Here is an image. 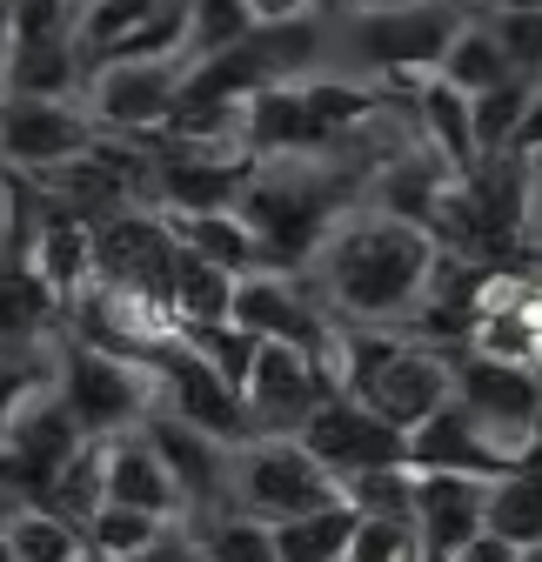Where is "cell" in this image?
Segmentation results:
<instances>
[{"label": "cell", "instance_id": "cell-1", "mask_svg": "<svg viewBox=\"0 0 542 562\" xmlns=\"http://www.w3.org/2000/svg\"><path fill=\"white\" fill-rule=\"evenodd\" d=\"M442 261V235L395 215L382 201L342 207L328 235L308 255V281L335 322H375V328H409L422 308V289Z\"/></svg>", "mask_w": 542, "mask_h": 562}, {"label": "cell", "instance_id": "cell-2", "mask_svg": "<svg viewBox=\"0 0 542 562\" xmlns=\"http://www.w3.org/2000/svg\"><path fill=\"white\" fill-rule=\"evenodd\" d=\"M483 0H402V8H349L328 21V54L355 67L362 81H416L436 75L442 47L462 21H476Z\"/></svg>", "mask_w": 542, "mask_h": 562}, {"label": "cell", "instance_id": "cell-3", "mask_svg": "<svg viewBox=\"0 0 542 562\" xmlns=\"http://www.w3.org/2000/svg\"><path fill=\"white\" fill-rule=\"evenodd\" d=\"M335 496H342V482L302 449V436H248L228 449V509H248L261 522H289Z\"/></svg>", "mask_w": 542, "mask_h": 562}, {"label": "cell", "instance_id": "cell-4", "mask_svg": "<svg viewBox=\"0 0 542 562\" xmlns=\"http://www.w3.org/2000/svg\"><path fill=\"white\" fill-rule=\"evenodd\" d=\"M54 389L94 442H108L121 429H142V415L155 408V369L148 362L114 356V348H94V341H75V335H60Z\"/></svg>", "mask_w": 542, "mask_h": 562}, {"label": "cell", "instance_id": "cell-5", "mask_svg": "<svg viewBox=\"0 0 542 562\" xmlns=\"http://www.w3.org/2000/svg\"><path fill=\"white\" fill-rule=\"evenodd\" d=\"M449 369H455V408L476 422V436L516 469L542 442V375L509 369V362H483V356H468V348H455Z\"/></svg>", "mask_w": 542, "mask_h": 562}, {"label": "cell", "instance_id": "cell-6", "mask_svg": "<svg viewBox=\"0 0 542 562\" xmlns=\"http://www.w3.org/2000/svg\"><path fill=\"white\" fill-rule=\"evenodd\" d=\"M181 75L188 60L181 54H121V60H101L88 67L81 81V108L94 114L101 134H161L174 101H181Z\"/></svg>", "mask_w": 542, "mask_h": 562}, {"label": "cell", "instance_id": "cell-7", "mask_svg": "<svg viewBox=\"0 0 542 562\" xmlns=\"http://www.w3.org/2000/svg\"><path fill=\"white\" fill-rule=\"evenodd\" d=\"M174 255H181V241H174L168 215L148 201H127V207L94 222V281L101 289H121V295H142V302L168 308Z\"/></svg>", "mask_w": 542, "mask_h": 562}, {"label": "cell", "instance_id": "cell-8", "mask_svg": "<svg viewBox=\"0 0 542 562\" xmlns=\"http://www.w3.org/2000/svg\"><path fill=\"white\" fill-rule=\"evenodd\" d=\"M94 140L101 127L81 94H0V168L8 175H47L88 155Z\"/></svg>", "mask_w": 542, "mask_h": 562}, {"label": "cell", "instance_id": "cell-9", "mask_svg": "<svg viewBox=\"0 0 542 562\" xmlns=\"http://www.w3.org/2000/svg\"><path fill=\"white\" fill-rule=\"evenodd\" d=\"M81 442H94V436L75 422V408L60 402V389L54 382L34 389L21 402V415L8 422V436H0V488H8L14 503H41L47 482H54V469L75 456Z\"/></svg>", "mask_w": 542, "mask_h": 562}, {"label": "cell", "instance_id": "cell-10", "mask_svg": "<svg viewBox=\"0 0 542 562\" xmlns=\"http://www.w3.org/2000/svg\"><path fill=\"white\" fill-rule=\"evenodd\" d=\"M335 395L321 356L289 341H261L255 348V369L241 382V408H248V429L255 436H302V422Z\"/></svg>", "mask_w": 542, "mask_h": 562}, {"label": "cell", "instance_id": "cell-11", "mask_svg": "<svg viewBox=\"0 0 542 562\" xmlns=\"http://www.w3.org/2000/svg\"><path fill=\"white\" fill-rule=\"evenodd\" d=\"M302 449H308L335 482H342V488H349L355 475H369V469L409 462V436L388 429L369 402H355V395H342V389H335V395L302 422Z\"/></svg>", "mask_w": 542, "mask_h": 562}, {"label": "cell", "instance_id": "cell-12", "mask_svg": "<svg viewBox=\"0 0 542 562\" xmlns=\"http://www.w3.org/2000/svg\"><path fill=\"white\" fill-rule=\"evenodd\" d=\"M462 348L483 356V362H509V369H535L542 375V281L516 274V268H489Z\"/></svg>", "mask_w": 542, "mask_h": 562}, {"label": "cell", "instance_id": "cell-13", "mask_svg": "<svg viewBox=\"0 0 542 562\" xmlns=\"http://www.w3.org/2000/svg\"><path fill=\"white\" fill-rule=\"evenodd\" d=\"M148 369H155V402H161L168 415L194 422L201 436H215V442H228V449L255 436V429H248V408H241V389H228L181 335H168V341L155 348Z\"/></svg>", "mask_w": 542, "mask_h": 562}, {"label": "cell", "instance_id": "cell-14", "mask_svg": "<svg viewBox=\"0 0 542 562\" xmlns=\"http://www.w3.org/2000/svg\"><path fill=\"white\" fill-rule=\"evenodd\" d=\"M228 322L248 328L255 341H289V348H308V356H321L328 335H335V315L321 308V295L308 289L302 274H282V268L235 274V308H228Z\"/></svg>", "mask_w": 542, "mask_h": 562}, {"label": "cell", "instance_id": "cell-15", "mask_svg": "<svg viewBox=\"0 0 542 562\" xmlns=\"http://www.w3.org/2000/svg\"><path fill=\"white\" fill-rule=\"evenodd\" d=\"M449 356L455 348H442V341H422V335H409L388 356V369L355 395V402H369L388 429H402V436H416L422 422L455 395V369H449Z\"/></svg>", "mask_w": 542, "mask_h": 562}, {"label": "cell", "instance_id": "cell-16", "mask_svg": "<svg viewBox=\"0 0 542 562\" xmlns=\"http://www.w3.org/2000/svg\"><path fill=\"white\" fill-rule=\"evenodd\" d=\"M142 436H148V449L161 456V469H168V482H174V496H181V516H208V509H228V442L201 436L194 422L168 415L161 402L142 415Z\"/></svg>", "mask_w": 542, "mask_h": 562}, {"label": "cell", "instance_id": "cell-17", "mask_svg": "<svg viewBox=\"0 0 542 562\" xmlns=\"http://www.w3.org/2000/svg\"><path fill=\"white\" fill-rule=\"evenodd\" d=\"M409 529L422 555H455L468 536L489 529V482L455 469H409Z\"/></svg>", "mask_w": 542, "mask_h": 562}, {"label": "cell", "instance_id": "cell-18", "mask_svg": "<svg viewBox=\"0 0 542 562\" xmlns=\"http://www.w3.org/2000/svg\"><path fill=\"white\" fill-rule=\"evenodd\" d=\"M27 181H21V228L0 241V348H47V335L67 328V308L60 295L41 281L34 255H27Z\"/></svg>", "mask_w": 542, "mask_h": 562}, {"label": "cell", "instance_id": "cell-19", "mask_svg": "<svg viewBox=\"0 0 542 562\" xmlns=\"http://www.w3.org/2000/svg\"><path fill=\"white\" fill-rule=\"evenodd\" d=\"M388 88L409 94V121H416V140H422L429 155H442L455 175H468V168L483 161V148H476V121H468V94H462V88H449L442 75L388 81Z\"/></svg>", "mask_w": 542, "mask_h": 562}, {"label": "cell", "instance_id": "cell-20", "mask_svg": "<svg viewBox=\"0 0 542 562\" xmlns=\"http://www.w3.org/2000/svg\"><path fill=\"white\" fill-rule=\"evenodd\" d=\"M101 488H108V503L148 509V516H181V496H174V482H168V469H161V456L148 449L142 429L108 436V449H101Z\"/></svg>", "mask_w": 542, "mask_h": 562}, {"label": "cell", "instance_id": "cell-21", "mask_svg": "<svg viewBox=\"0 0 542 562\" xmlns=\"http://www.w3.org/2000/svg\"><path fill=\"white\" fill-rule=\"evenodd\" d=\"M409 469H455V475H483V482L509 475V462L476 436V422L455 408V395H449V402L422 422V429L409 436Z\"/></svg>", "mask_w": 542, "mask_h": 562}, {"label": "cell", "instance_id": "cell-22", "mask_svg": "<svg viewBox=\"0 0 542 562\" xmlns=\"http://www.w3.org/2000/svg\"><path fill=\"white\" fill-rule=\"evenodd\" d=\"M168 228H174V241H181L188 255H208V261L228 268V274L268 268V261H261V241H255V228H248L241 207H181V215H168Z\"/></svg>", "mask_w": 542, "mask_h": 562}, {"label": "cell", "instance_id": "cell-23", "mask_svg": "<svg viewBox=\"0 0 542 562\" xmlns=\"http://www.w3.org/2000/svg\"><path fill=\"white\" fill-rule=\"evenodd\" d=\"M355 503L335 496L308 516H289V522H268V536H275V562H342L349 555V536H355Z\"/></svg>", "mask_w": 542, "mask_h": 562}, {"label": "cell", "instance_id": "cell-24", "mask_svg": "<svg viewBox=\"0 0 542 562\" xmlns=\"http://www.w3.org/2000/svg\"><path fill=\"white\" fill-rule=\"evenodd\" d=\"M88 67L75 54V41H27L8 47L0 60V94H81Z\"/></svg>", "mask_w": 542, "mask_h": 562}, {"label": "cell", "instance_id": "cell-25", "mask_svg": "<svg viewBox=\"0 0 542 562\" xmlns=\"http://www.w3.org/2000/svg\"><path fill=\"white\" fill-rule=\"evenodd\" d=\"M235 308V274L215 268L208 255H174V289H168V315L174 328H208V322H228Z\"/></svg>", "mask_w": 542, "mask_h": 562}, {"label": "cell", "instance_id": "cell-26", "mask_svg": "<svg viewBox=\"0 0 542 562\" xmlns=\"http://www.w3.org/2000/svg\"><path fill=\"white\" fill-rule=\"evenodd\" d=\"M0 536H8L14 562H81L88 555V529L54 516V509H41V503H21Z\"/></svg>", "mask_w": 542, "mask_h": 562}, {"label": "cell", "instance_id": "cell-27", "mask_svg": "<svg viewBox=\"0 0 542 562\" xmlns=\"http://www.w3.org/2000/svg\"><path fill=\"white\" fill-rule=\"evenodd\" d=\"M436 75H442L449 88H462V94H483V88L509 81V60H503V47H496V34H489L483 14L455 27V41H449L442 60H436Z\"/></svg>", "mask_w": 542, "mask_h": 562}, {"label": "cell", "instance_id": "cell-28", "mask_svg": "<svg viewBox=\"0 0 542 562\" xmlns=\"http://www.w3.org/2000/svg\"><path fill=\"white\" fill-rule=\"evenodd\" d=\"M201 542L208 562H275V536L248 509H208V516H181Z\"/></svg>", "mask_w": 542, "mask_h": 562}, {"label": "cell", "instance_id": "cell-29", "mask_svg": "<svg viewBox=\"0 0 542 562\" xmlns=\"http://www.w3.org/2000/svg\"><path fill=\"white\" fill-rule=\"evenodd\" d=\"M181 54L188 60H208V54H222V47H235V41H248L261 21H255V8L248 0H181Z\"/></svg>", "mask_w": 542, "mask_h": 562}, {"label": "cell", "instance_id": "cell-30", "mask_svg": "<svg viewBox=\"0 0 542 562\" xmlns=\"http://www.w3.org/2000/svg\"><path fill=\"white\" fill-rule=\"evenodd\" d=\"M155 8L161 0H88V8H75V54H81V67H101Z\"/></svg>", "mask_w": 542, "mask_h": 562}, {"label": "cell", "instance_id": "cell-31", "mask_svg": "<svg viewBox=\"0 0 542 562\" xmlns=\"http://www.w3.org/2000/svg\"><path fill=\"white\" fill-rule=\"evenodd\" d=\"M529 94H535V81H522V75H509V81H496V88H483V94H468V121H476V148H483V161H489V155H509V140H516V127H522Z\"/></svg>", "mask_w": 542, "mask_h": 562}, {"label": "cell", "instance_id": "cell-32", "mask_svg": "<svg viewBox=\"0 0 542 562\" xmlns=\"http://www.w3.org/2000/svg\"><path fill=\"white\" fill-rule=\"evenodd\" d=\"M168 522H181V516H148V509H127V503H101L88 516V549L101 562H127L134 549H148Z\"/></svg>", "mask_w": 542, "mask_h": 562}, {"label": "cell", "instance_id": "cell-33", "mask_svg": "<svg viewBox=\"0 0 542 562\" xmlns=\"http://www.w3.org/2000/svg\"><path fill=\"white\" fill-rule=\"evenodd\" d=\"M181 341H188L194 356L208 362V369H215V375H222L228 389H241V382H248V369H255V348H261V341H255L248 328H235V322H208V328H181Z\"/></svg>", "mask_w": 542, "mask_h": 562}, {"label": "cell", "instance_id": "cell-34", "mask_svg": "<svg viewBox=\"0 0 542 562\" xmlns=\"http://www.w3.org/2000/svg\"><path fill=\"white\" fill-rule=\"evenodd\" d=\"M503 60H509V75L535 81L542 88V8H516V14H483Z\"/></svg>", "mask_w": 542, "mask_h": 562}, {"label": "cell", "instance_id": "cell-35", "mask_svg": "<svg viewBox=\"0 0 542 562\" xmlns=\"http://www.w3.org/2000/svg\"><path fill=\"white\" fill-rule=\"evenodd\" d=\"M0 27H8V47L75 41V0H8V8H0Z\"/></svg>", "mask_w": 542, "mask_h": 562}, {"label": "cell", "instance_id": "cell-36", "mask_svg": "<svg viewBox=\"0 0 542 562\" xmlns=\"http://www.w3.org/2000/svg\"><path fill=\"white\" fill-rule=\"evenodd\" d=\"M342 562H422V542L402 516H362Z\"/></svg>", "mask_w": 542, "mask_h": 562}, {"label": "cell", "instance_id": "cell-37", "mask_svg": "<svg viewBox=\"0 0 542 562\" xmlns=\"http://www.w3.org/2000/svg\"><path fill=\"white\" fill-rule=\"evenodd\" d=\"M47 382H54V362H41V348H0V436L21 415V402Z\"/></svg>", "mask_w": 542, "mask_h": 562}, {"label": "cell", "instance_id": "cell-38", "mask_svg": "<svg viewBox=\"0 0 542 562\" xmlns=\"http://www.w3.org/2000/svg\"><path fill=\"white\" fill-rule=\"evenodd\" d=\"M449 562H522V549L509 542V536H496V529H483V536H468Z\"/></svg>", "mask_w": 542, "mask_h": 562}, {"label": "cell", "instance_id": "cell-39", "mask_svg": "<svg viewBox=\"0 0 542 562\" xmlns=\"http://www.w3.org/2000/svg\"><path fill=\"white\" fill-rule=\"evenodd\" d=\"M14 228H21V175L0 168V241H8Z\"/></svg>", "mask_w": 542, "mask_h": 562}, {"label": "cell", "instance_id": "cell-40", "mask_svg": "<svg viewBox=\"0 0 542 562\" xmlns=\"http://www.w3.org/2000/svg\"><path fill=\"white\" fill-rule=\"evenodd\" d=\"M255 21H289V14H315V0H248Z\"/></svg>", "mask_w": 542, "mask_h": 562}, {"label": "cell", "instance_id": "cell-41", "mask_svg": "<svg viewBox=\"0 0 542 562\" xmlns=\"http://www.w3.org/2000/svg\"><path fill=\"white\" fill-rule=\"evenodd\" d=\"M516 8H542V0H483V14H516Z\"/></svg>", "mask_w": 542, "mask_h": 562}, {"label": "cell", "instance_id": "cell-42", "mask_svg": "<svg viewBox=\"0 0 542 562\" xmlns=\"http://www.w3.org/2000/svg\"><path fill=\"white\" fill-rule=\"evenodd\" d=\"M14 509H21V503L8 496V488H0V529H8V516H14Z\"/></svg>", "mask_w": 542, "mask_h": 562}, {"label": "cell", "instance_id": "cell-43", "mask_svg": "<svg viewBox=\"0 0 542 562\" xmlns=\"http://www.w3.org/2000/svg\"><path fill=\"white\" fill-rule=\"evenodd\" d=\"M355 8H402V0H355Z\"/></svg>", "mask_w": 542, "mask_h": 562}, {"label": "cell", "instance_id": "cell-44", "mask_svg": "<svg viewBox=\"0 0 542 562\" xmlns=\"http://www.w3.org/2000/svg\"><path fill=\"white\" fill-rule=\"evenodd\" d=\"M0 562H14V549H8V536H0Z\"/></svg>", "mask_w": 542, "mask_h": 562}, {"label": "cell", "instance_id": "cell-45", "mask_svg": "<svg viewBox=\"0 0 542 562\" xmlns=\"http://www.w3.org/2000/svg\"><path fill=\"white\" fill-rule=\"evenodd\" d=\"M522 562H542V549H522Z\"/></svg>", "mask_w": 542, "mask_h": 562}, {"label": "cell", "instance_id": "cell-46", "mask_svg": "<svg viewBox=\"0 0 542 562\" xmlns=\"http://www.w3.org/2000/svg\"><path fill=\"white\" fill-rule=\"evenodd\" d=\"M422 562H449V555H422Z\"/></svg>", "mask_w": 542, "mask_h": 562}, {"label": "cell", "instance_id": "cell-47", "mask_svg": "<svg viewBox=\"0 0 542 562\" xmlns=\"http://www.w3.org/2000/svg\"><path fill=\"white\" fill-rule=\"evenodd\" d=\"M81 562H101V555H94V549H88V555H81Z\"/></svg>", "mask_w": 542, "mask_h": 562}, {"label": "cell", "instance_id": "cell-48", "mask_svg": "<svg viewBox=\"0 0 542 562\" xmlns=\"http://www.w3.org/2000/svg\"><path fill=\"white\" fill-rule=\"evenodd\" d=\"M75 8H88V0H75Z\"/></svg>", "mask_w": 542, "mask_h": 562}, {"label": "cell", "instance_id": "cell-49", "mask_svg": "<svg viewBox=\"0 0 542 562\" xmlns=\"http://www.w3.org/2000/svg\"><path fill=\"white\" fill-rule=\"evenodd\" d=\"M0 8H8V0H0Z\"/></svg>", "mask_w": 542, "mask_h": 562}]
</instances>
